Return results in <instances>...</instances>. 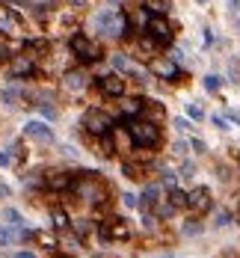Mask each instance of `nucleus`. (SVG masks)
<instances>
[{"label":"nucleus","instance_id":"obj_4","mask_svg":"<svg viewBox=\"0 0 240 258\" xmlns=\"http://www.w3.org/2000/svg\"><path fill=\"white\" fill-rule=\"evenodd\" d=\"M83 125H86L89 134L104 137V134L110 131V116H107V113H98V110H89V113H86V119H83Z\"/></svg>","mask_w":240,"mask_h":258},{"label":"nucleus","instance_id":"obj_6","mask_svg":"<svg viewBox=\"0 0 240 258\" xmlns=\"http://www.w3.org/2000/svg\"><path fill=\"white\" fill-rule=\"evenodd\" d=\"M24 134H27L30 140H39V143H51V140H54V131L48 128L45 122H39V119L27 122V125H24Z\"/></svg>","mask_w":240,"mask_h":258},{"label":"nucleus","instance_id":"obj_1","mask_svg":"<svg viewBox=\"0 0 240 258\" xmlns=\"http://www.w3.org/2000/svg\"><path fill=\"white\" fill-rule=\"evenodd\" d=\"M95 30L104 33V36H125V18L110 12V9H104V12L95 15Z\"/></svg>","mask_w":240,"mask_h":258},{"label":"nucleus","instance_id":"obj_38","mask_svg":"<svg viewBox=\"0 0 240 258\" xmlns=\"http://www.w3.org/2000/svg\"><path fill=\"white\" fill-rule=\"evenodd\" d=\"M190 146H193V149H196V152H207V146H205V143H202V140H193V143H190Z\"/></svg>","mask_w":240,"mask_h":258},{"label":"nucleus","instance_id":"obj_28","mask_svg":"<svg viewBox=\"0 0 240 258\" xmlns=\"http://www.w3.org/2000/svg\"><path fill=\"white\" fill-rule=\"evenodd\" d=\"M18 98H21V92H18L15 86H9V89H3V101H6V104H12V107H15V101H18Z\"/></svg>","mask_w":240,"mask_h":258},{"label":"nucleus","instance_id":"obj_7","mask_svg":"<svg viewBox=\"0 0 240 258\" xmlns=\"http://www.w3.org/2000/svg\"><path fill=\"white\" fill-rule=\"evenodd\" d=\"M128 234H131V228L125 226V220H113L101 228L104 240H128Z\"/></svg>","mask_w":240,"mask_h":258},{"label":"nucleus","instance_id":"obj_31","mask_svg":"<svg viewBox=\"0 0 240 258\" xmlns=\"http://www.w3.org/2000/svg\"><path fill=\"white\" fill-rule=\"evenodd\" d=\"M122 202H125L128 208H139V196H134V193H125L122 196Z\"/></svg>","mask_w":240,"mask_h":258},{"label":"nucleus","instance_id":"obj_35","mask_svg":"<svg viewBox=\"0 0 240 258\" xmlns=\"http://www.w3.org/2000/svg\"><path fill=\"white\" fill-rule=\"evenodd\" d=\"M125 175L128 178H139V166H125Z\"/></svg>","mask_w":240,"mask_h":258},{"label":"nucleus","instance_id":"obj_19","mask_svg":"<svg viewBox=\"0 0 240 258\" xmlns=\"http://www.w3.org/2000/svg\"><path fill=\"white\" fill-rule=\"evenodd\" d=\"M122 113H125V116H137V113H142V101H137V98H134V101H125V104H122Z\"/></svg>","mask_w":240,"mask_h":258},{"label":"nucleus","instance_id":"obj_32","mask_svg":"<svg viewBox=\"0 0 240 258\" xmlns=\"http://www.w3.org/2000/svg\"><path fill=\"white\" fill-rule=\"evenodd\" d=\"M184 234H199V223H196V220H190V223L184 226Z\"/></svg>","mask_w":240,"mask_h":258},{"label":"nucleus","instance_id":"obj_17","mask_svg":"<svg viewBox=\"0 0 240 258\" xmlns=\"http://www.w3.org/2000/svg\"><path fill=\"white\" fill-rule=\"evenodd\" d=\"M51 220H54V226L57 228H69V217H66L63 208H54V211H51Z\"/></svg>","mask_w":240,"mask_h":258},{"label":"nucleus","instance_id":"obj_41","mask_svg":"<svg viewBox=\"0 0 240 258\" xmlns=\"http://www.w3.org/2000/svg\"><path fill=\"white\" fill-rule=\"evenodd\" d=\"M6 193H9V190H6V187H0V196H6Z\"/></svg>","mask_w":240,"mask_h":258},{"label":"nucleus","instance_id":"obj_9","mask_svg":"<svg viewBox=\"0 0 240 258\" xmlns=\"http://www.w3.org/2000/svg\"><path fill=\"white\" fill-rule=\"evenodd\" d=\"M86 83H89V77H86L83 71H69V74L63 77V86H66V89H71V92H80Z\"/></svg>","mask_w":240,"mask_h":258},{"label":"nucleus","instance_id":"obj_5","mask_svg":"<svg viewBox=\"0 0 240 258\" xmlns=\"http://www.w3.org/2000/svg\"><path fill=\"white\" fill-rule=\"evenodd\" d=\"M145 30H148V36H151L157 45H169L172 42V27L163 18H148V27H145Z\"/></svg>","mask_w":240,"mask_h":258},{"label":"nucleus","instance_id":"obj_13","mask_svg":"<svg viewBox=\"0 0 240 258\" xmlns=\"http://www.w3.org/2000/svg\"><path fill=\"white\" fill-rule=\"evenodd\" d=\"M77 190H80V193L86 196L89 202H104V190L98 187V184H95V181H86V184H80Z\"/></svg>","mask_w":240,"mask_h":258},{"label":"nucleus","instance_id":"obj_12","mask_svg":"<svg viewBox=\"0 0 240 258\" xmlns=\"http://www.w3.org/2000/svg\"><path fill=\"white\" fill-rule=\"evenodd\" d=\"M48 187L66 190V187H71V175L69 172H51V175H48Z\"/></svg>","mask_w":240,"mask_h":258},{"label":"nucleus","instance_id":"obj_26","mask_svg":"<svg viewBox=\"0 0 240 258\" xmlns=\"http://www.w3.org/2000/svg\"><path fill=\"white\" fill-rule=\"evenodd\" d=\"M36 240H39L42 246H48V249H54V246H57V240H54V234H48V231H39V234H36Z\"/></svg>","mask_w":240,"mask_h":258},{"label":"nucleus","instance_id":"obj_24","mask_svg":"<svg viewBox=\"0 0 240 258\" xmlns=\"http://www.w3.org/2000/svg\"><path fill=\"white\" fill-rule=\"evenodd\" d=\"M154 68H157V74H163V77H175V74H178V68L172 63H157Z\"/></svg>","mask_w":240,"mask_h":258},{"label":"nucleus","instance_id":"obj_43","mask_svg":"<svg viewBox=\"0 0 240 258\" xmlns=\"http://www.w3.org/2000/svg\"><path fill=\"white\" fill-rule=\"evenodd\" d=\"M196 3H207V0H196Z\"/></svg>","mask_w":240,"mask_h":258},{"label":"nucleus","instance_id":"obj_33","mask_svg":"<svg viewBox=\"0 0 240 258\" xmlns=\"http://www.w3.org/2000/svg\"><path fill=\"white\" fill-rule=\"evenodd\" d=\"M175 128H178V131H190L193 125H190L187 119H181V116H178V119H175Z\"/></svg>","mask_w":240,"mask_h":258},{"label":"nucleus","instance_id":"obj_23","mask_svg":"<svg viewBox=\"0 0 240 258\" xmlns=\"http://www.w3.org/2000/svg\"><path fill=\"white\" fill-rule=\"evenodd\" d=\"M15 240V231H12V226H0V246H9Z\"/></svg>","mask_w":240,"mask_h":258},{"label":"nucleus","instance_id":"obj_14","mask_svg":"<svg viewBox=\"0 0 240 258\" xmlns=\"http://www.w3.org/2000/svg\"><path fill=\"white\" fill-rule=\"evenodd\" d=\"M3 220H6V226L18 228V231L24 228V220H21V214H18L15 208H6V211H3Z\"/></svg>","mask_w":240,"mask_h":258},{"label":"nucleus","instance_id":"obj_20","mask_svg":"<svg viewBox=\"0 0 240 258\" xmlns=\"http://www.w3.org/2000/svg\"><path fill=\"white\" fill-rule=\"evenodd\" d=\"M172 155H175V158H187V155H190V143L175 140V143H172Z\"/></svg>","mask_w":240,"mask_h":258},{"label":"nucleus","instance_id":"obj_42","mask_svg":"<svg viewBox=\"0 0 240 258\" xmlns=\"http://www.w3.org/2000/svg\"><path fill=\"white\" fill-rule=\"evenodd\" d=\"M71 3H77V6H80V3H83V0H71Z\"/></svg>","mask_w":240,"mask_h":258},{"label":"nucleus","instance_id":"obj_16","mask_svg":"<svg viewBox=\"0 0 240 258\" xmlns=\"http://www.w3.org/2000/svg\"><path fill=\"white\" fill-rule=\"evenodd\" d=\"M142 199H145L148 205H157V202H160V187H157V184H148V187L142 190Z\"/></svg>","mask_w":240,"mask_h":258},{"label":"nucleus","instance_id":"obj_11","mask_svg":"<svg viewBox=\"0 0 240 258\" xmlns=\"http://www.w3.org/2000/svg\"><path fill=\"white\" fill-rule=\"evenodd\" d=\"M30 74H33V57H15L12 77H30Z\"/></svg>","mask_w":240,"mask_h":258},{"label":"nucleus","instance_id":"obj_27","mask_svg":"<svg viewBox=\"0 0 240 258\" xmlns=\"http://www.w3.org/2000/svg\"><path fill=\"white\" fill-rule=\"evenodd\" d=\"M172 205H175V208H184V205H187V193H181L178 187H172Z\"/></svg>","mask_w":240,"mask_h":258},{"label":"nucleus","instance_id":"obj_10","mask_svg":"<svg viewBox=\"0 0 240 258\" xmlns=\"http://www.w3.org/2000/svg\"><path fill=\"white\" fill-rule=\"evenodd\" d=\"M187 205L196 208V211H205L207 205H210V193H207L205 187H199V190H193V193L187 196Z\"/></svg>","mask_w":240,"mask_h":258},{"label":"nucleus","instance_id":"obj_22","mask_svg":"<svg viewBox=\"0 0 240 258\" xmlns=\"http://www.w3.org/2000/svg\"><path fill=\"white\" fill-rule=\"evenodd\" d=\"M213 226H216V228L231 226V214H228V211H216V217H213Z\"/></svg>","mask_w":240,"mask_h":258},{"label":"nucleus","instance_id":"obj_40","mask_svg":"<svg viewBox=\"0 0 240 258\" xmlns=\"http://www.w3.org/2000/svg\"><path fill=\"white\" fill-rule=\"evenodd\" d=\"M86 231H89V223H86V220H80V223H77V234H86Z\"/></svg>","mask_w":240,"mask_h":258},{"label":"nucleus","instance_id":"obj_39","mask_svg":"<svg viewBox=\"0 0 240 258\" xmlns=\"http://www.w3.org/2000/svg\"><path fill=\"white\" fill-rule=\"evenodd\" d=\"M63 155H66V158H77V152H74V146H63Z\"/></svg>","mask_w":240,"mask_h":258},{"label":"nucleus","instance_id":"obj_8","mask_svg":"<svg viewBox=\"0 0 240 258\" xmlns=\"http://www.w3.org/2000/svg\"><path fill=\"white\" fill-rule=\"evenodd\" d=\"M101 89H104V95L119 98L122 92H125V80H122V77H116V74H107V77L101 80Z\"/></svg>","mask_w":240,"mask_h":258},{"label":"nucleus","instance_id":"obj_18","mask_svg":"<svg viewBox=\"0 0 240 258\" xmlns=\"http://www.w3.org/2000/svg\"><path fill=\"white\" fill-rule=\"evenodd\" d=\"M110 63L116 65L119 71H134V65L128 63V57H125V54H113V57H110Z\"/></svg>","mask_w":240,"mask_h":258},{"label":"nucleus","instance_id":"obj_30","mask_svg":"<svg viewBox=\"0 0 240 258\" xmlns=\"http://www.w3.org/2000/svg\"><path fill=\"white\" fill-rule=\"evenodd\" d=\"M187 113H190L193 119H202V107H199L196 101H190V104H187Z\"/></svg>","mask_w":240,"mask_h":258},{"label":"nucleus","instance_id":"obj_34","mask_svg":"<svg viewBox=\"0 0 240 258\" xmlns=\"http://www.w3.org/2000/svg\"><path fill=\"white\" fill-rule=\"evenodd\" d=\"M137 24H139V27H148V15H145L142 9L137 12Z\"/></svg>","mask_w":240,"mask_h":258},{"label":"nucleus","instance_id":"obj_3","mask_svg":"<svg viewBox=\"0 0 240 258\" xmlns=\"http://www.w3.org/2000/svg\"><path fill=\"white\" fill-rule=\"evenodd\" d=\"M71 51H74L80 60H86V63H92V60H98V57H101L98 45H92L86 36H74V39H71Z\"/></svg>","mask_w":240,"mask_h":258},{"label":"nucleus","instance_id":"obj_2","mask_svg":"<svg viewBox=\"0 0 240 258\" xmlns=\"http://www.w3.org/2000/svg\"><path fill=\"white\" fill-rule=\"evenodd\" d=\"M128 134H131V140H134L137 146H154V143L160 140V134H157V128H154L151 122H134V125L128 128Z\"/></svg>","mask_w":240,"mask_h":258},{"label":"nucleus","instance_id":"obj_25","mask_svg":"<svg viewBox=\"0 0 240 258\" xmlns=\"http://www.w3.org/2000/svg\"><path fill=\"white\" fill-rule=\"evenodd\" d=\"M205 89H210V92H216L219 89V83H222V77H216V74H205Z\"/></svg>","mask_w":240,"mask_h":258},{"label":"nucleus","instance_id":"obj_37","mask_svg":"<svg viewBox=\"0 0 240 258\" xmlns=\"http://www.w3.org/2000/svg\"><path fill=\"white\" fill-rule=\"evenodd\" d=\"M225 9H228V12H237V9H240V0H225Z\"/></svg>","mask_w":240,"mask_h":258},{"label":"nucleus","instance_id":"obj_29","mask_svg":"<svg viewBox=\"0 0 240 258\" xmlns=\"http://www.w3.org/2000/svg\"><path fill=\"white\" fill-rule=\"evenodd\" d=\"M193 175H196V166L190 161H184L181 163V178H193Z\"/></svg>","mask_w":240,"mask_h":258},{"label":"nucleus","instance_id":"obj_21","mask_svg":"<svg viewBox=\"0 0 240 258\" xmlns=\"http://www.w3.org/2000/svg\"><path fill=\"white\" fill-rule=\"evenodd\" d=\"M15 152H18V146L3 149V152H0V163H3V166H12V163H15Z\"/></svg>","mask_w":240,"mask_h":258},{"label":"nucleus","instance_id":"obj_15","mask_svg":"<svg viewBox=\"0 0 240 258\" xmlns=\"http://www.w3.org/2000/svg\"><path fill=\"white\" fill-rule=\"evenodd\" d=\"M157 172H160V178H163V184H166V187H175V178H178V175L172 172L166 163H157Z\"/></svg>","mask_w":240,"mask_h":258},{"label":"nucleus","instance_id":"obj_36","mask_svg":"<svg viewBox=\"0 0 240 258\" xmlns=\"http://www.w3.org/2000/svg\"><path fill=\"white\" fill-rule=\"evenodd\" d=\"M213 125H216V128H219V131H225V128H228V122H225L222 116H213Z\"/></svg>","mask_w":240,"mask_h":258}]
</instances>
